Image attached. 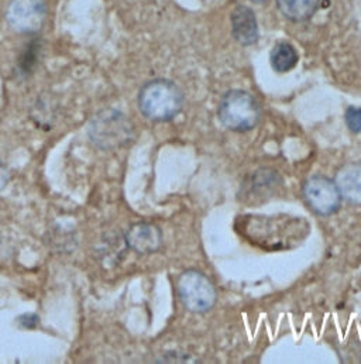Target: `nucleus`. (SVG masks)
<instances>
[{"instance_id":"nucleus-1","label":"nucleus","mask_w":361,"mask_h":364,"mask_svg":"<svg viewBox=\"0 0 361 364\" xmlns=\"http://www.w3.org/2000/svg\"><path fill=\"white\" fill-rule=\"evenodd\" d=\"M139 109L151 122H170L183 107L185 96L180 87L170 80L147 82L139 93Z\"/></svg>"},{"instance_id":"nucleus-6","label":"nucleus","mask_w":361,"mask_h":364,"mask_svg":"<svg viewBox=\"0 0 361 364\" xmlns=\"http://www.w3.org/2000/svg\"><path fill=\"white\" fill-rule=\"evenodd\" d=\"M47 17L44 0H11L7 9L9 24L20 33L38 31Z\"/></svg>"},{"instance_id":"nucleus-11","label":"nucleus","mask_w":361,"mask_h":364,"mask_svg":"<svg viewBox=\"0 0 361 364\" xmlns=\"http://www.w3.org/2000/svg\"><path fill=\"white\" fill-rule=\"evenodd\" d=\"M299 61L298 51L295 47L289 43H278L271 50L270 63L271 67L276 73H288L296 67Z\"/></svg>"},{"instance_id":"nucleus-7","label":"nucleus","mask_w":361,"mask_h":364,"mask_svg":"<svg viewBox=\"0 0 361 364\" xmlns=\"http://www.w3.org/2000/svg\"><path fill=\"white\" fill-rule=\"evenodd\" d=\"M126 246L139 255H151L163 246V232L158 226L139 222L129 228L124 235Z\"/></svg>"},{"instance_id":"nucleus-2","label":"nucleus","mask_w":361,"mask_h":364,"mask_svg":"<svg viewBox=\"0 0 361 364\" xmlns=\"http://www.w3.org/2000/svg\"><path fill=\"white\" fill-rule=\"evenodd\" d=\"M262 106L259 100L247 91L233 90L223 95L219 103L217 116L222 124L237 133L250 132L262 120Z\"/></svg>"},{"instance_id":"nucleus-8","label":"nucleus","mask_w":361,"mask_h":364,"mask_svg":"<svg viewBox=\"0 0 361 364\" xmlns=\"http://www.w3.org/2000/svg\"><path fill=\"white\" fill-rule=\"evenodd\" d=\"M232 34L242 46H253L259 40V24L254 11L247 6H239L232 13Z\"/></svg>"},{"instance_id":"nucleus-3","label":"nucleus","mask_w":361,"mask_h":364,"mask_svg":"<svg viewBox=\"0 0 361 364\" xmlns=\"http://www.w3.org/2000/svg\"><path fill=\"white\" fill-rule=\"evenodd\" d=\"M90 139L100 150L122 149L134 139V127L120 110L104 109L92 117Z\"/></svg>"},{"instance_id":"nucleus-14","label":"nucleus","mask_w":361,"mask_h":364,"mask_svg":"<svg viewBox=\"0 0 361 364\" xmlns=\"http://www.w3.org/2000/svg\"><path fill=\"white\" fill-rule=\"evenodd\" d=\"M9 180H10V171H9L7 167L0 161V191L7 185Z\"/></svg>"},{"instance_id":"nucleus-10","label":"nucleus","mask_w":361,"mask_h":364,"mask_svg":"<svg viewBox=\"0 0 361 364\" xmlns=\"http://www.w3.org/2000/svg\"><path fill=\"white\" fill-rule=\"evenodd\" d=\"M320 0H276L279 11L292 21H305L318 10Z\"/></svg>"},{"instance_id":"nucleus-16","label":"nucleus","mask_w":361,"mask_h":364,"mask_svg":"<svg viewBox=\"0 0 361 364\" xmlns=\"http://www.w3.org/2000/svg\"><path fill=\"white\" fill-rule=\"evenodd\" d=\"M252 1H254V3H266L267 0H252Z\"/></svg>"},{"instance_id":"nucleus-15","label":"nucleus","mask_w":361,"mask_h":364,"mask_svg":"<svg viewBox=\"0 0 361 364\" xmlns=\"http://www.w3.org/2000/svg\"><path fill=\"white\" fill-rule=\"evenodd\" d=\"M23 325L28 329H33L37 325V315H24L20 318Z\"/></svg>"},{"instance_id":"nucleus-13","label":"nucleus","mask_w":361,"mask_h":364,"mask_svg":"<svg viewBox=\"0 0 361 364\" xmlns=\"http://www.w3.org/2000/svg\"><path fill=\"white\" fill-rule=\"evenodd\" d=\"M192 359L189 355H180V353H168L166 356H163L161 359H158L156 363H186V360Z\"/></svg>"},{"instance_id":"nucleus-12","label":"nucleus","mask_w":361,"mask_h":364,"mask_svg":"<svg viewBox=\"0 0 361 364\" xmlns=\"http://www.w3.org/2000/svg\"><path fill=\"white\" fill-rule=\"evenodd\" d=\"M345 120L350 132L353 133H360L361 132V107H355L350 106L347 107L345 113Z\"/></svg>"},{"instance_id":"nucleus-4","label":"nucleus","mask_w":361,"mask_h":364,"mask_svg":"<svg viewBox=\"0 0 361 364\" xmlns=\"http://www.w3.org/2000/svg\"><path fill=\"white\" fill-rule=\"evenodd\" d=\"M177 292L180 304L193 314L209 312L217 299L213 282L198 270H186L177 279Z\"/></svg>"},{"instance_id":"nucleus-9","label":"nucleus","mask_w":361,"mask_h":364,"mask_svg":"<svg viewBox=\"0 0 361 364\" xmlns=\"http://www.w3.org/2000/svg\"><path fill=\"white\" fill-rule=\"evenodd\" d=\"M336 185L342 199L361 206V161L346 164L336 176Z\"/></svg>"},{"instance_id":"nucleus-5","label":"nucleus","mask_w":361,"mask_h":364,"mask_svg":"<svg viewBox=\"0 0 361 364\" xmlns=\"http://www.w3.org/2000/svg\"><path fill=\"white\" fill-rule=\"evenodd\" d=\"M302 195L308 206L320 216L335 213L342 203V195L336 182L323 176L308 178L302 186Z\"/></svg>"}]
</instances>
